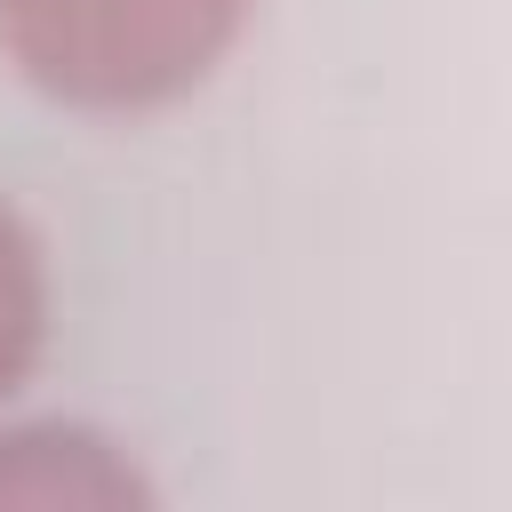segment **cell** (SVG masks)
I'll return each mask as SVG.
<instances>
[{"mask_svg": "<svg viewBox=\"0 0 512 512\" xmlns=\"http://www.w3.org/2000/svg\"><path fill=\"white\" fill-rule=\"evenodd\" d=\"M48 312H56L48 248H40V232L0 200V400L40 368V352H48Z\"/></svg>", "mask_w": 512, "mask_h": 512, "instance_id": "obj_3", "label": "cell"}, {"mask_svg": "<svg viewBox=\"0 0 512 512\" xmlns=\"http://www.w3.org/2000/svg\"><path fill=\"white\" fill-rule=\"evenodd\" d=\"M152 504L128 440L80 416H16L0 424V512H136Z\"/></svg>", "mask_w": 512, "mask_h": 512, "instance_id": "obj_2", "label": "cell"}, {"mask_svg": "<svg viewBox=\"0 0 512 512\" xmlns=\"http://www.w3.org/2000/svg\"><path fill=\"white\" fill-rule=\"evenodd\" d=\"M256 0H0V64L88 120H144L200 96Z\"/></svg>", "mask_w": 512, "mask_h": 512, "instance_id": "obj_1", "label": "cell"}]
</instances>
